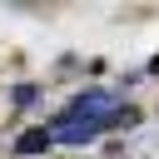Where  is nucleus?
<instances>
[{
	"label": "nucleus",
	"instance_id": "obj_1",
	"mask_svg": "<svg viewBox=\"0 0 159 159\" xmlns=\"http://www.w3.org/2000/svg\"><path fill=\"white\" fill-rule=\"evenodd\" d=\"M104 114H114V94L89 89V94H80V99L65 109V119H60V124H94V119H104Z\"/></svg>",
	"mask_w": 159,
	"mask_h": 159
},
{
	"label": "nucleus",
	"instance_id": "obj_2",
	"mask_svg": "<svg viewBox=\"0 0 159 159\" xmlns=\"http://www.w3.org/2000/svg\"><path fill=\"white\" fill-rule=\"evenodd\" d=\"M55 139H50V129H25L20 139H15V154H40V149H50Z\"/></svg>",
	"mask_w": 159,
	"mask_h": 159
},
{
	"label": "nucleus",
	"instance_id": "obj_3",
	"mask_svg": "<svg viewBox=\"0 0 159 159\" xmlns=\"http://www.w3.org/2000/svg\"><path fill=\"white\" fill-rule=\"evenodd\" d=\"M149 75H159V55H154V60H149Z\"/></svg>",
	"mask_w": 159,
	"mask_h": 159
}]
</instances>
